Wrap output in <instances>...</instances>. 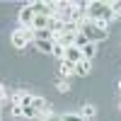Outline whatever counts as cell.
I'll return each instance as SVG.
<instances>
[{"instance_id": "5b68a950", "label": "cell", "mask_w": 121, "mask_h": 121, "mask_svg": "<svg viewBox=\"0 0 121 121\" xmlns=\"http://www.w3.org/2000/svg\"><path fill=\"white\" fill-rule=\"evenodd\" d=\"M63 60H68V63L78 65L80 60H82V51H80L78 46H70V48H65V58H63Z\"/></svg>"}, {"instance_id": "ba28073f", "label": "cell", "mask_w": 121, "mask_h": 121, "mask_svg": "<svg viewBox=\"0 0 121 121\" xmlns=\"http://www.w3.org/2000/svg\"><path fill=\"white\" fill-rule=\"evenodd\" d=\"M32 107L36 109L39 114H44V112H51V109H48V102H46V99H41V97H34V99H32Z\"/></svg>"}, {"instance_id": "d6986e66", "label": "cell", "mask_w": 121, "mask_h": 121, "mask_svg": "<svg viewBox=\"0 0 121 121\" xmlns=\"http://www.w3.org/2000/svg\"><path fill=\"white\" fill-rule=\"evenodd\" d=\"M112 10H114V17H121V0L112 3Z\"/></svg>"}, {"instance_id": "7402d4cb", "label": "cell", "mask_w": 121, "mask_h": 121, "mask_svg": "<svg viewBox=\"0 0 121 121\" xmlns=\"http://www.w3.org/2000/svg\"><path fill=\"white\" fill-rule=\"evenodd\" d=\"M119 87H121V80H119Z\"/></svg>"}, {"instance_id": "7c38bea8", "label": "cell", "mask_w": 121, "mask_h": 121, "mask_svg": "<svg viewBox=\"0 0 121 121\" xmlns=\"http://www.w3.org/2000/svg\"><path fill=\"white\" fill-rule=\"evenodd\" d=\"M95 114H97V109L92 107V104H85L82 107V119L87 121V119H95Z\"/></svg>"}, {"instance_id": "2e32d148", "label": "cell", "mask_w": 121, "mask_h": 121, "mask_svg": "<svg viewBox=\"0 0 121 121\" xmlns=\"http://www.w3.org/2000/svg\"><path fill=\"white\" fill-rule=\"evenodd\" d=\"M22 109H24V119H39V116H41L34 107H22Z\"/></svg>"}, {"instance_id": "e0dca14e", "label": "cell", "mask_w": 121, "mask_h": 121, "mask_svg": "<svg viewBox=\"0 0 121 121\" xmlns=\"http://www.w3.org/2000/svg\"><path fill=\"white\" fill-rule=\"evenodd\" d=\"M60 121H85V119H82V114H65Z\"/></svg>"}, {"instance_id": "8992f818", "label": "cell", "mask_w": 121, "mask_h": 121, "mask_svg": "<svg viewBox=\"0 0 121 121\" xmlns=\"http://www.w3.org/2000/svg\"><path fill=\"white\" fill-rule=\"evenodd\" d=\"M32 39H34V41H56V34L48 32V29H34Z\"/></svg>"}, {"instance_id": "30bf717a", "label": "cell", "mask_w": 121, "mask_h": 121, "mask_svg": "<svg viewBox=\"0 0 121 121\" xmlns=\"http://www.w3.org/2000/svg\"><path fill=\"white\" fill-rule=\"evenodd\" d=\"M34 29H48V17H34V22H32V32Z\"/></svg>"}, {"instance_id": "4fadbf2b", "label": "cell", "mask_w": 121, "mask_h": 121, "mask_svg": "<svg viewBox=\"0 0 121 121\" xmlns=\"http://www.w3.org/2000/svg\"><path fill=\"white\" fill-rule=\"evenodd\" d=\"M51 53H53V56H56L58 60H63V58H65V48L60 46L58 41H53V51H51Z\"/></svg>"}, {"instance_id": "9a60e30c", "label": "cell", "mask_w": 121, "mask_h": 121, "mask_svg": "<svg viewBox=\"0 0 121 121\" xmlns=\"http://www.w3.org/2000/svg\"><path fill=\"white\" fill-rule=\"evenodd\" d=\"M73 70H75L73 63H68V60H60V75H70Z\"/></svg>"}, {"instance_id": "277c9868", "label": "cell", "mask_w": 121, "mask_h": 121, "mask_svg": "<svg viewBox=\"0 0 121 121\" xmlns=\"http://www.w3.org/2000/svg\"><path fill=\"white\" fill-rule=\"evenodd\" d=\"M34 12H32V7L24 5L22 10H19V22H22V29H32V22H34Z\"/></svg>"}, {"instance_id": "ffe728a7", "label": "cell", "mask_w": 121, "mask_h": 121, "mask_svg": "<svg viewBox=\"0 0 121 121\" xmlns=\"http://www.w3.org/2000/svg\"><path fill=\"white\" fill-rule=\"evenodd\" d=\"M68 90H70L68 82H58V92H68Z\"/></svg>"}, {"instance_id": "9c48e42d", "label": "cell", "mask_w": 121, "mask_h": 121, "mask_svg": "<svg viewBox=\"0 0 121 121\" xmlns=\"http://www.w3.org/2000/svg\"><path fill=\"white\" fill-rule=\"evenodd\" d=\"M80 51H82V58H85V60H92V58H95V53H97V44L90 41L85 48H80Z\"/></svg>"}, {"instance_id": "3957f363", "label": "cell", "mask_w": 121, "mask_h": 121, "mask_svg": "<svg viewBox=\"0 0 121 121\" xmlns=\"http://www.w3.org/2000/svg\"><path fill=\"white\" fill-rule=\"evenodd\" d=\"M29 39H32V29H17V32H12L10 41H12L15 48H24L29 44Z\"/></svg>"}, {"instance_id": "52a82bcc", "label": "cell", "mask_w": 121, "mask_h": 121, "mask_svg": "<svg viewBox=\"0 0 121 121\" xmlns=\"http://www.w3.org/2000/svg\"><path fill=\"white\" fill-rule=\"evenodd\" d=\"M90 70H92V63H90V60H80V63L75 65V70H73V73L75 75H80V78H85V75H90Z\"/></svg>"}, {"instance_id": "ac0fdd59", "label": "cell", "mask_w": 121, "mask_h": 121, "mask_svg": "<svg viewBox=\"0 0 121 121\" xmlns=\"http://www.w3.org/2000/svg\"><path fill=\"white\" fill-rule=\"evenodd\" d=\"M12 116H17V119H19V116H24V109L19 107V104H12Z\"/></svg>"}, {"instance_id": "8fae6325", "label": "cell", "mask_w": 121, "mask_h": 121, "mask_svg": "<svg viewBox=\"0 0 121 121\" xmlns=\"http://www.w3.org/2000/svg\"><path fill=\"white\" fill-rule=\"evenodd\" d=\"M36 46V51H41V53H51L53 51V41H34Z\"/></svg>"}, {"instance_id": "6da1fadb", "label": "cell", "mask_w": 121, "mask_h": 121, "mask_svg": "<svg viewBox=\"0 0 121 121\" xmlns=\"http://www.w3.org/2000/svg\"><path fill=\"white\" fill-rule=\"evenodd\" d=\"M87 19L99 22V24H109V19H114L112 3H102V0H92V3H87Z\"/></svg>"}, {"instance_id": "5bb4252c", "label": "cell", "mask_w": 121, "mask_h": 121, "mask_svg": "<svg viewBox=\"0 0 121 121\" xmlns=\"http://www.w3.org/2000/svg\"><path fill=\"white\" fill-rule=\"evenodd\" d=\"M87 44H90V41H87V36H85L82 32H78V34H75V46H78V48H85Z\"/></svg>"}, {"instance_id": "44dd1931", "label": "cell", "mask_w": 121, "mask_h": 121, "mask_svg": "<svg viewBox=\"0 0 121 121\" xmlns=\"http://www.w3.org/2000/svg\"><path fill=\"white\" fill-rule=\"evenodd\" d=\"M3 97H5V92H3V90H0V102H3Z\"/></svg>"}, {"instance_id": "7a4b0ae2", "label": "cell", "mask_w": 121, "mask_h": 121, "mask_svg": "<svg viewBox=\"0 0 121 121\" xmlns=\"http://www.w3.org/2000/svg\"><path fill=\"white\" fill-rule=\"evenodd\" d=\"M80 32H82L87 36V41H92V44H99V41H104V39L109 36V29L107 24H99V22H92V19H82L80 22Z\"/></svg>"}]
</instances>
